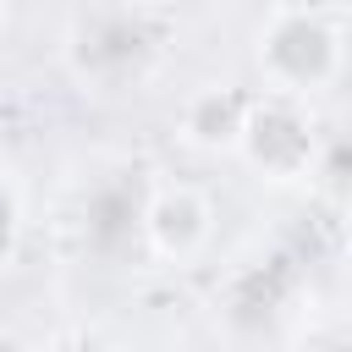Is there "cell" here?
I'll return each mask as SVG.
<instances>
[{
    "mask_svg": "<svg viewBox=\"0 0 352 352\" xmlns=\"http://www.w3.org/2000/svg\"><path fill=\"white\" fill-rule=\"evenodd\" d=\"M253 72L264 94L314 99L341 82V16L314 0H280L253 28Z\"/></svg>",
    "mask_w": 352,
    "mask_h": 352,
    "instance_id": "obj_1",
    "label": "cell"
},
{
    "mask_svg": "<svg viewBox=\"0 0 352 352\" xmlns=\"http://www.w3.org/2000/svg\"><path fill=\"white\" fill-rule=\"evenodd\" d=\"M154 28L143 11L121 6V0H94L66 22L60 38V60L72 72V82L82 94H126L154 72Z\"/></svg>",
    "mask_w": 352,
    "mask_h": 352,
    "instance_id": "obj_2",
    "label": "cell"
},
{
    "mask_svg": "<svg viewBox=\"0 0 352 352\" xmlns=\"http://www.w3.org/2000/svg\"><path fill=\"white\" fill-rule=\"evenodd\" d=\"M236 154L242 165L258 176V182H302L314 176V160H319V126L308 116L302 99H280V94H253L248 99V121H242V138H236Z\"/></svg>",
    "mask_w": 352,
    "mask_h": 352,
    "instance_id": "obj_3",
    "label": "cell"
},
{
    "mask_svg": "<svg viewBox=\"0 0 352 352\" xmlns=\"http://www.w3.org/2000/svg\"><path fill=\"white\" fill-rule=\"evenodd\" d=\"M214 242V204L192 182H160L143 198L138 220V248L154 253L160 264H192Z\"/></svg>",
    "mask_w": 352,
    "mask_h": 352,
    "instance_id": "obj_4",
    "label": "cell"
},
{
    "mask_svg": "<svg viewBox=\"0 0 352 352\" xmlns=\"http://www.w3.org/2000/svg\"><path fill=\"white\" fill-rule=\"evenodd\" d=\"M143 198L148 182H138V170H104L82 187L77 204V236L94 258H121L138 248V220H143Z\"/></svg>",
    "mask_w": 352,
    "mask_h": 352,
    "instance_id": "obj_5",
    "label": "cell"
},
{
    "mask_svg": "<svg viewBox=\"0 0 352 352\" xmlns=\"http://www.w3.org/2000/svg\"><path fill=\"white\" fill-rule=\"evenodd\" d=\"M248 99L242 88L231 82H209V88H192L176 126H182V143L198 148V154H236V138H242V121H248Z\"/></svg>",
    "mask_w": 352,
    "mask_h": 352,
    "instance_id": "obj_6",
    "label": "cell"
},
{
    "mask_svg": "<svg viewBox=\"0 0 352 352\" xmlns=\"http://www.w3.org/2000/svg\"><path fill=\"white\" fill-rule=\"evenodd\" d=\"M16 236H22V198H16L11 170L0 165V264L16 253Z\"/></svg>",
    "mask_w": 352,
    "mask_h": 352,
    "instance_id": "obj_7",
    "label": "cell"
},
{
    "mask_svg": "<svg viewBox=\"0 0 352 352\" xmlns=\"http://www.w3.org/2000/svg\"><path fill=\"white\" fill-rule=\"evenodd\" d=\"M292 352H352V346H346L341 319H314V324L297 336V346H292Z\"/></svg>",
    "mask_w": 352,
    "mask_h": 352,
    "instance_id": "obj_8",
    "label": "cell"
},
{
    "mask_svg": "<svg viewBox=\"0 0 352 352\" xmlns=\"http://www.w3.org/2000/svg\"><path fill=\"white\" fill-rule=\"evenodd\" d=\"M121 6H132V11H154V6H165V0H121Z\"/></svg>",
    "mask_w": 352,
    "mask_h": 352,
    "instance_id": "obj_9",
    "label": "cell"
},
{
    "mask_svg": "<svg viewBox=\"0 0 352 352\" xmlns=\"http://www.w3.org/2000/svg\"><path fill=\"white\" fill-rule=\"evenodd\" d=\"M66 352H88V346H66Z\"/></svg>",
    "mask_w": 352,
    "mask_h": 352,
    "instance_id": "obj_10",
    "label": "cell"
},
{
    "mask_svg": "<svg viewBox=\"0 0 352 352\" xmlns=\"http://www.w3.org/2000/svg\"><path fill=\"white\" fill-rule=\"evenodd\" d=\"M6 6H11V0H0V16H6Z\"/></svg>",
    "mask_w": 352,
    "mask_h": 352,
    "instance_id": "obj_11",
    "label": "cell"
}]
</instances>
